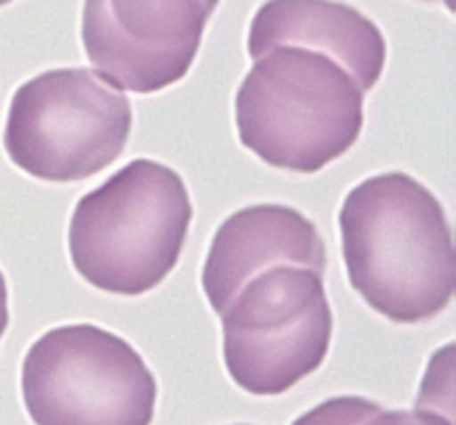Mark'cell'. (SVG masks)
Segmentation results:
<instances>
[{"label": "cell", "mask_w": 456, "mask_h": 425, "mask_svg": "<svg viewBox=\"0 0 456 425\" xmlns=\"http://www.w3.org/2000/svg\"><path fill=\"white\" fill-rule=\"evenodd\" d=\"M347 281L392 323L432 321L456 285L452 227L444 205L403 172L365 178L338 214Z\"/></svg>", "instance_id": "6da1fadb"}, {"label": "cell", "mask_w": 456, "mask_h": 425, "mask_svg": "<svg viewBox=\"0 0 456 425\" xmlns=\"http://www.w3.org/2000/svg\"><path fill=\"white\" fill-rule=\"evenodd\" d=\"M365 92L319 49L274 45L254 61L234 98L239 141L263 163L316 174L363 132Z\"/></svg>", "instance_id": "7a4b0ae2"}, {"label": "cell", "mask_w": 456, "mask_h": 425, "mask_svg": "<svg viewBox=\"0 0 456 425\" xmlns=\"http://www.w3.org/2000/svg\"><path fill=\"white\" fill-rule=\"evenodd\" d=\"M194 208L176 169L138 159L76 203L69 258L80 279L120 297H141L178 266Z\"/></svg>", "instance_id": "3957f363"}, {"label": "cell", "mask_w": 456, "mask_h": 425, "mask_svg": "<svg viewBox=\"0 0 456 425\" xmlns=\"http://www.w3.org/2000/svg\"><path fill=\"white\" fill-rule=\"evenodd\" d=\"M132 102L96 71L49 69L13 92L3 145L9 160L47 183L96 176L125 151Z\"/></svg>", "instance_id": "277c9868"}, {"label": "cell", "mask_w": 456, "mask_h": 425, "mask_svg": "<svg viewBox=\"0 0 456 425\" xmlns=\"http://www.w3.org/2000/svg\"><path fill=\"white\" fill-rule=\"evenodd\" d=\"M223 361L240 390L279 396L323 365L334 332L323 274L272 266L249 276L221 315Z\"/></svg>", "instance_id": "5b68a950"}, {"label": "cell", "mask_w": 456, "mask_h": 425, "mask_svg": "<svg viewBox=\"0 0 456 425\" xmlns=\"http://www.w3.org/2000/svg\"><path fill=\"white\" fill-rule=\"evenodd\" d=\"M20 390L36 425H151L159 399L142 356L92 323L45 332L22 361Z\"/></svg>", "instance_id": "8992f818"}, {"label": "cell", "mask_w": 456, "mask_h": 425, "mask_svg": "<svg viewBox=\"0 0 456 425\" xmlns=\"http://www.w3.org/2000/svg\"><path fill=\"white\" fill-rule=\"evenodd\" d=\"M221 0H85L80 38L116 89L154 94L190 74Z\"/></svg>", "instance_id": "52a82bcc"}, {"label": "cell", "mask_w": 456, "mask_h": 425, "mask_svg": "<svg viewBox=\"0 0 456 425\" xmlns=\"http://www.w3.org/2000/svg\"><path fill=\"white\" fill-rule=\"evenodd\" d=\"M281 263L325 272L328 248L310 218L279 203L230 214L214 234L200 276L212 310L221 316L249 276Z\"/></svg>", "instance_id": "ba28073f"}, {"label": "cell", "mask_w": 456, "mask_h": 425, "mask_svg": "<svg viewBox=\"0 0 456 425\" xmlns=\"http://www.w3.org/2000/svg\"><path fill=\"white\" fill-rule=\"evenodd\" d=\"M274 45H301L337 58L365 94L386 69L383 31L363 12L338 0H265L249 25V58L256 61Z\"/></svg>", "instance_id": "9c48e42d"}, {"label": "cell", "mask_w": 456, "mask_h": 425, "mask_svg": "<svg viewBox=\"0 0 456 425\" xmlns=\"http://www.w3.org/2000/svg\"><path fill=\"white\" fill-rule=\"evenodd\" d=\"M381 405L363 396H334L292 421V425H361L379 413Z\"/></svg>", "instance_id": "30bf717a"}, {"label": "cell", "mask_w": 456, "mask_h": 425, "mask_svg": "<svg viewBox=\"0 0 456 425\" xmlns=\"http://www.w3.org/2000/svg\"><path fill=\"white\" fill-rule=\"evenodd\" d=\"M361 425H454L452 419L432 410H379Z\"/></svg>", "instance_id": "8fae6325"}, {"label": "cell", "mask_w": 456, "mask_h": 425, "mask_svg": "<svg viewBox=\"0 0 456 425\" xmlns=\"http://www.w3.org/2000/svg\"><path fill=\"white\" fill-rule=\"evenodd\" d=\"M9 325V292H7V281H4L3 272H0V339L4 337Z\"/></svg>", "instance_id": "7c38bea8"}, {"label": "cell", "mask_w": 456, "mask_h": 425, "mask_svg": "<svg viewBox=\"0 0 456 425\" xmlns=\"http://www.w3.org/2000/svg\"><path fill=\"white\" fill-rule=\"evenodd\" d=\"M439 3H445V4H448L450 12H452V9H454V0H439Z\"/></svg>", "instance_id": "4fadbf2b"}, {"label": "cell", "mask_w": 456, "mask_h": 425, "mask_svg": "<svg viewBox=\"0 0 456 425\" xmlns=\"http://www.w3.org/2000/svg\"><path fill=\"white\" fill-rule=\"evenodd\" d=\"M9 3H13V0H0V7H4V4H9Z\"/></svg>", "instance_id": "5bb4252c"}]
</instances>
